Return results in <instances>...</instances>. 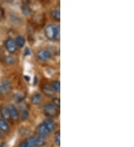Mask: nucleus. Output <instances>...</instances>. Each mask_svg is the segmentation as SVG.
<instances>
[{
	"instance_id": "f257e3e1",
	"label": "nucleus",
	"mask_w": 134,
	"mask_h": 147,
	"mask_svg": "<svg viewBox=\"0 0 134 147\" xmlns=\"http://www.w3.org/2000/svg\"><path fill=\"white\" fill-rule=\"evenodd\" d=\"M45 115L50 117H56L59 114V108H57L55 106L53 103H48L44 106V109H43Z\"/></svg>"
},
{
	"instance_id": "f03ea898",
	"label": "nucleus",
	"mask_w": 134,
	"mask_h": 147,
	"mask_svg": "<svg viewBox=\"0 0 134 147\" xmlns=\"http://www.w3.org/2000/svg\"><path fill=\"white\" fill-rule=\"evenodd\" d=\"M58 28L59 25H52V24L47 25L46 28H45V35L48 40H55V34Z\"/></svg>"
},
{
	"instance_id": "7ed1b4c3",
	"label": "nucleus",
	"mask_w": 134,
	"mask_h": 147,
	"mask_svg": "<svg viewBox=\"0 0 134 147\" xmlns=\"http://www.w3.org/2000/svg\"><path fill=\"white\" fill-rule=\"evenodd\" d=\"M37 57L38 58L39 61L46 62L48 61L49 59H51V58H52V54H51V52L48 50L42 49V50H39L37 53Z\"/></svg>"
},
{
	"instance_id": "20e7f679",
	"label": "nucleus",
	"mask_w": 134,
	"mask_h": 147,
	"mask_svg": "<svg viewBox=\"0 0 134 147\" xmlns=\"http://www.w3.org/2000/svg\"><path fill=\"white\" fill-rule=\"evenodd\" d=\"M11 89V83L10 81L5 80L0 82V94H6Z\"/></svg>"
},
{
	"instance_id": "39448f33",
	"label": "nucleus",
	"mask_w": 134,
	"mask_h": 147,
	"mask_svg": "<svg viewBox=\"0 0 134 147\" xmlns=\"http://www.w3.org/2000/svg\"><path fill=\"white\" fill-rule=\"evenodd\" d=\"M5 45L7 51L10 54H14L16 51L17 46L16 45L15 40H14L11 38H9V39L6 40L5 42Z\"/></svg>"
},
{
	"instance_id": "423d86ee",
	"label": "nucleus",
	"mask_w": 134,
	"mask_h": 147,
	"mask_svg": "<svg viewBox=\"0 0 134 147\" xmlns=\"http://www.w3.org/2000/svg\"><path fill=\"white\" fill-rule=\"evenodd\" d=\"M7 109H8L9 115H10V117H11V120H17L20 117V115H19V111H18L17 109L15 107V106L9 105L7 106Z\"/></svg>"
},
{
	"instance_id": "0eeeda50",
	"label": "nucleus",
	"mask_w": 134,
	"mask_h": 147,
	"mask_svg": "<svg viewBox=\"0 0 134 147\" xmlns=\"http://www.w3.org/2000/svg\"><path fill=\"white\" fill-rule=\"evenodd\" d=\"M37 131L38 135H41L43 137L48 136L51 133L43 123H40L39 126H37Z\"/></svg>"
},
{
	"instance_id": "6e6552de",
	"label": "nucleus",
	"mask_w": 134,
	"mask_h": 147,
	"mask_svg": "<svg viewBox=\"0 0 134 147\" xmlns=\"http://www.w3.org/2000/svg\"><path fill=\"white\" fill-rule=\"evenodd\" d=\"M42 89H43V93L46 95V96H48V97H54L56 94V92H54V90L52 88V86H50V85H44L43 86Z\"/></svg>"
},
{
	"instance_id": "1a4fd4ad",
	"label": "nucleus",
	"mask_w": 134,
	"mask_h": 147,
	"mask_svg": "<svg viewBox=\"0 0 134 147\" xmlns=\"http://www.w3.org/2000/svg\"><path fill=\"white\" fill-rule=\"evenodd\" d=\"M43 123L44 124L45 126H46V127L48 129V131H50V132H52V131L55 129L56 125L52 119H46V120L43 121Z\"/></svg>"
},
{
	"instance_id": "9d476101",
	"label": "nucleus",
	"mask_w": 134,
	"mask_h": 147,
	"mask_svg": "<svg viewBox=\"0 0 134 147\" xmlns=\"http://www.w3.org/2000/svg\"><path fill=\"white\" fill-rule=\"evenodd\" d=\"M42 100V96L39 93H34L32 94L31 98V101L32 102V104L34 105H39Z\"/></svg>"
},
{
	"instance_id": "9b49d317",
	"label": "nucleus",
	"mask_w": 134,
	"mask_h": 147,
	"mask_svg": "<svg viewBox=\"0 0 134 147\" xmlns=\"http://www.w3.org/2000/svg\"><path fill=\"white\" fill-rule=\"evenodd\" d=\"M35 138V143H36V147H40L43 146L46 144V140L45 139V137L41 136V135H37L34 136Z\"/></svg>"
},
{
	"instance_id": "f8f14e48",
	"label": "nucleus",
	"mask_w": 134,
	"mask_h": 147,
	"mask_svg": "<svg viewBox=\"0 0 134 147\" xmlns=\"http://www.w3.org/2000/svg\"><path fill=\"white\" fill-rule=\"evenodd\" d=\"M9 124L6 120L3 118H0V131L3 132H7L9 130Z\"/></svg>"
},
{
	"instance_id": "ddd939ff",
	"label": "nucleus",
	"mask_w": 134,
	"mask_h": 147,
	"mask_svg": "<svg viewBox=\"0 0 134 147\" xmlns=\"http://www.w3.org/2000/svg\"><path fill=\"white\" fill-rule=\"evenodd\" d=\"M0 114L2 115V118L5 119V120H9V119H11L10 115H9L7 106H2V107L1 108V109H0Z\"/></svg>"
},
{
	"instance_id": "4468645a",
	"label": "nucleus",
	"mask_w": 134,
	"mask_h": 147,
	"mask_svg": "<svg viewBox=\"0 0 134 147\" xmlns=\"http://www.w3.org/2000/svg\"><path fill=\"white\" fill-rule=\"evenodd\" d=\"M15 42H16V45L17 46V48H22V47H23L25 45V38L22 36H18L16 37V40H15Z\"/></svg>"
},
{
	"instance_id": "2eb2a0df",
	"label": "nucleus",
	"mask_w": 134,
	"mask_h": 147,
	"mask_svg": "<svg viewBox=\"0 0 134 147\" xmlns=\"http://www.w3.org/2000/svg\"><path fill=\"white\" fill-rule=\"evenodd\" d=\"M25 143L28 147H36L35 138H34V136L30 137V138H28L25 141Z\"/></svg>"
},
{
	"instance_id": "dca6fc26",
	"label": "nucleus",
	"mask_w": 134,
	"mask_h": 147,
	"mask_svg": "<svg viewBox=\"0 0 134 147\" xmlns=\"http://www.w3.org/2000/svg\"><path fill=\"white\" fill-rule=\"evenodd\" d=\"M25 98V95L22 93H16L13 96V99L16 101V102H20L23 100Z\"/></svg>"
},
{
	"instance_id": "f3484780",
	"label": "nucleus",
	"mask_w": 134,
	"mask_h": 147,
	"mask_svg": "<svg viewBox=\"0 0 134 147\" xmlns=\"http://www.w3.org/2000/svg\"><path fill=\"white\" fill-rule=\"evenodd\" d=\"M52 86L56 93H59L60 91H61V83H60V81H54L53 83H52Z\"/></svg>"
},
{
	"instance_id": "a211bd4d",
	"label": "nucleus",
	"mask_w": 134,
	"mask_h": 147,
	"mask_svg": "<svg viewBox=\"0 0 134 147\" xmlns=\"http://www.w3.org/2000/svg\"><path fill=\"white\" fill-rule=\"evenodd\" d=\"M52 16L57 21L61 20V11L60 10H54L52 12Z\"/></svg>"
},
{
	"instance_id": "6ab92c4d",
	"label": "nucleus",
	"mask_w": 134,
	"mask_h": 147,
	"mask_svg": "<svg viewBox=\"0 0 134 147\" xmlns=\"http://www.w3.org/2000/svg\"><path fill=\"white\" fill-rule=\"evenodd\" d=\"M29 113L28 110L25 109L22 111L21 115H20V117H21L22 120H27V119L29 118Z\"/></svg>"
},
{
	"instance_id": "aec40b11",
	"label": "nucleus",
	"mask_w": 134,
	"mask_h": 147,
	"mask_svg": "<svg viewBox=\"0 0 134 147\" xmlns=\"http://www.w3.org/2000/svg\"><path fill=\"white\" fill-rule=\"evenodd\" d=\"M54 143L58 146L61 145V134H60V131H57L55 135H54Z\"/></svg>"
},
{
	"instance_id": "412c9836",
	"label": "nucleus",
	"mask_w": 134,
	"mask_h": 147,
	"mask_svg": "<svg viewBox=\"0 0 134 147\" xmlns=\"http://www.w3.org/2000/svg\"><path fill=\"white\" fill-rule=\"evenodd\" d=\"M5 62L6 63H7V64H14V63H15V59L14 57H12V56H7L5 57Z\"/></svg>"
},
{
	"instance_id": "4be33fe9",
	"label": "nucleus",
	"mask_w": 134,
	"mask_h": 147,
	"mask_svg": "<svg viewBox=\"0 0 134 147\" xmlns=\"http://www.w3.org/2000/svg\"><path fill=\"white\" fill-rule=\"evenodd\" d=\"M52 101H53V104L60 109V106H61V100H60V98H58V97H54L53 100Z\"/></svg>"
},
{
	"instance_id": "5701e85b",
	"label": "nucleus",
	"mask_w": 134,
	"mask_h": 147,
	"mask_svg": "<svg viewBox=\"0 0 134 147\" xmlns=\"http://www.w3.org/2000/svg\"><path fill=\"white\" fill-rule=\"evenodd\" d=\"M22 11L25 15H29L31 13V10L29 7H26V6H23L22 7Z\"/></svg>"
},
{
	"instance_id": "b1692460",
	"label": "nucleus",
	"mask_w": 134,
	"mask_h": 147,
	"mask_svg": "<svg viewBox=\"0 0 134 147\" xmlns=\"http://www.w3.org/2000/svg\"><path fill=\"white\" fill-rule=\"evenodd\" d=\"M30 54V50H29V47H26L25 49V56H28Z\"/></svg>"
},
{
	"instance_id": "393cba45",
	"label": "nucleus",
	"mask_w": 134,
	"mask_h": 147,
	"mask_svg": "<svg viewBox=\"0 0 134 147\" xmlns=\"http://www.w3.org/2000/svg\"><path fill=\"white\" fill-rule=\"evenodd\" d=\"M19 147H28L26 146V144H25V141L24 142H22V143H21V144H20V146Z\"/></svg>"
},
{
	"instance_id": "a878e982",
	"label": "nucleus",
	"mask_w": 134,
	"mask_h": 147,
	"mask_svg": "<svg viewBox=\"0 0 134 147\" xmlns=\"http://www.w3.org/2000/svg\"><path fill=\"white\" fill-rule=\"evenodd\" d=\"M0 147H5V143H2V144H0Z\"/></svg>"
},
{
	"instance_id": "bb28decb",
	"label": "nucleus",
	"mask_w": 134,
	"mask_h": 147,
	"mask_svg": "<svg viewBox=\"0 0 134 147\" xmlns=\"http://www.w3.org/2000/svg\"><path fill=\"white\" fill-rule=\"evenodd\" d=\"M2 138V131H0V138Z\"/></svg>"
},
{
	"instance_id": "cd10ccee",
	"label": "nucleus",
	"mask_w": 134,
	"mask_h": 147,
	"mask_svg": "<svg viewBox=\"0 0 134 147\" xmlns=\"http://www.w3.org/2000/svg\"><path fill=\"white\" fill-rule=\"evenodd\" d=\"M6 2H11V1H12V0H5Z\"/></svg>"
},
{
	"instance_id": "c85d7f7f",
	"label": "nucleus",
	"mask_w": 134,
	"mask_h": 147,
	"mask_svg": "<svg viewBox=\"0 0 134 147\" xmlns=\"http://www.w3.org/2000/svg\"><path fill=\"white\" fill-rule=\"evenodd\" d=\"M1 17H2V16H1V13H0V20H1Z\"/></svg>"
}]
</instances>
